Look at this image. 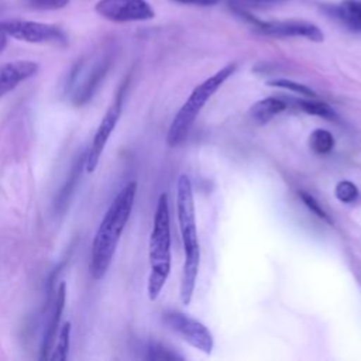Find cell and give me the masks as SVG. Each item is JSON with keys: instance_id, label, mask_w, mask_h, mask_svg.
<instances>
[{"instance_id": "1", "label": "cell", "mask_w": 361, "mask_h": 361, "mask_svg": "<svg viewBox=\"0 0 361 361\" xmlns=\"http://www.w3.org/2000/svg\"><path fill=\"white\" fill-rule=\"evenodd\" d=\"M137 193V182H128L106 210L92 241L89 271L93 279H102L116 252L121 233L131 216Z\"/></svg>"}, {"instance_id": "2", "label": "cell", "mask_w": 361, "mask_h": 361, "mask_svg": "<svg viewBox=\"0 0 361 361\" xmlns=\"http://www.w3.org/2000/svg\"><path fill=\"white\" fill-rule=\"evenodd\" d=\"M148 258L151 272L147 293L149 300H155L171 272V220L166 193H161L157 202L148 241Z\"/></svg>"}, {"instance_id": "3", "label": "cell", "mask_w": 361, "mask_h": 361, "mask_svg": "<svg viewBox=\"0 0 361 361\" xmlns=\"http://www.w3.org/2000/svg\"><path fill=\"white\" fill-rule=\"evenodd\" d=\"M235 69H237V65L234 62L227 63L226 66H223L220 71H217L216 73L204 79L200 85H197L192 90L190 96L178 110V113L175 114L169 126V130L166 134V144L169 147H176L185 140L200 110L210 100V97L219 90V87L235 72Z\"/></svg>"}, {"instance_id": "4", "label": "cell", "mask_w": 361, "mask_h": 361, "mask_svg": "<svg viewBox=\"0 0 361 361\" xmlns=\"http://www.w3.org/2000/svg\"><path fill=\"white\" fill-rule=\"evenodd\" d=\"M176 213L185 251L183 267L199 268L200 248L197 240L193 190L190 179L183 173L179 175L176 182Z\"/></svg>"}, {"instance_id": "5", "label": "cell", "mask_w": 361, "mask_h": 361, "mask_svg": "<svg viewBox=\"0 0 361 361\" xmlns=\"http://www.w3.org/2000/svg\"><path fill=\"white\" fill-rule=\"evenodd\" d=\"M124 90H126V85L123 83L121 87L118 89V92L116 93V97L110 103L109 109L106 110V113L93 135V140H92L87 151L85 152V169L89 173L94 172V169L97 168L100 157L104 151V147L120 120L121 110H123Z\"/></svg>"}, {"instance_id": "6", "label": "cell", "mask_w": 361, "mask_h": 361, "mask_svg": "<svg viewBox=\"0 0 361 361\" xmlns=\"http://www.w3.org/2000/svg\"><path fill=\"white\" fill-rule=\"evenodd\" d=\"M3 27L7 35L31 44H54L66 45L68 37L65 31L54 24H44L25 20H8L3 21Z\"/></svg>"}, {"instance_id": "7", "label": "cell", "mask_w": 361, "mask_h": 361, "mask_svg": "<svg viewBox=\"0 0 361 361\" xmlns=\"http://www.w3.org/2000/svg\"><path fill=\"white\" fill-rule=\"evenodd\" d=\"M164 322L172 331L179 334L192 347L200 350L204 354L212 353L214 340L210 330L202 322L178 310L166 312L164 314Z\"/></svg>"}, {"instance_id": "8", "label": "cell", "mask_w": 361, "mask_h": 361, "mask_svg": "<svg viewBox=\"0 0 361 361\" xmlns=\"http://www.w3.org/2000/svg\"><path fill=\"white\" fill-rule=\"evenodd\" d=\"M255 30L264 35L278 37V38H306L314 42H322L324 35L320 28L309 21L302 20H283V21H259L252 16H247Z\"/></svg>"}, {"instance_id": "9", "label": "cell", "mask_w": 361, "mask_h": 361, "mask_svg": "<svg viewBox=\"0 0 361 361\" xmlns=\"http://www.w3.org/2000/svg\"><path fill=\"white\" fill-rule=\"evenodd\" d=\"M96 13L114 23L144 21L154 17V10L145 0H99Z\"/></svg>"}, {"instance_id": "10", "label": "cell", "mask_w": 361, "mask_h": 361, "mask_svg": "<svg viewBox=\"0 0 361 361\" xmlns=\"http://www.w3.org/2000/svg\"><path fill=\"white\" fill-rule=\"evenodd\" d=\"M39 63L34 61H11L0 65V99L14 90L24 80L35 76Z\"/></svg>"}, {"instance_id": "11", "label": "cell", "mask_w": 361, "mask_h": 361, "mask_svg": "<svg viewBox=\"0 0 361 361\" xmlns=\"http://www.w3.org/2000/svg\"><path fill=\"white\" fill-rule=\"evenodd\" d=\"M65 299H66V283L61 282L56 292H55L51 317L48 320V324L45 327L44 337H42V341H41L39 360H45L49 355V351H51L52 344H54V338L56 337V333L59 331L58 330L59 329V320H61V314H62L63 307H65Z\"/></svg>"}, {"instance_id": "12", "label": "cell", "mask_w": 361, "mask_h": 361, "mask_svg": "<svg viewBox=\"0 0 361 361\" xmlns=\"http://www.w3.org/2000/svg\"><path fill=\"white\" fill-rule=\"evenodd\" d=\"M323 11L353 31H361V0H343L340 4H324Z\"/></svg>"}, {"instance_id": "13", "label": "cell", "mask_w": 361, "mask_h": 361, "mask_svg": "<svg viewBox=\"0 0 361 361\" xmlns=\"http://www.w3.org/2000/svg\"><path fill=\"white\" fill-rule=\"evenodd\" d=\"M107 69H109V62H100L97 66L93 68V71L89 73V76L83 80V83L73 93L72 102L75 106H83L93 97V94H94L96 89L99 87L100 82L103 80Z\"/></svg>"}, {"instance_id": "14", "label": "cell", "mask_w": 361, "mask_h": 361, "mask_svg": "<svg viewBox=\"0 0 361 361\" xmlns=\"http://www.w3.org/2000/svg\"><path fill=\"white\" fill-rule=\"evenodd\" d=\"M288 107L286 102L278 97H265L255 102L250 109L251 118L258 124H267L274 116L279 114Z\"/></svg>"}, {"instance_id": "15", "label": "cell", "mask_w": 361, "mask_h": 361, "mask_svg": "<svg viewBox=\"0 0 361 361\" xmlns=\"http://www.w3.org/2000/svg\"><path fill=\"white\" fill-rule=\"evenodd\" d=\"M292 103L300 109L302 111H305L306 114H312V116H317L330 121H337V114L336 111L326 104L324 102L316 100L314 97H307V99H292Z\"/></svg>"}, {"instance_id": "16", "label": "cell", "mask_w": 361, "mask_h": 361, "mask_svg": "<svg viewBox=\"0 0 361 361\" xmlns=\"http://www.w3.org/2000/svg\"><path fill=\"white\" fill-rule=\"evenodd\" d=\"M82 168H85V154L80 157V159H78L69 173V178L66 180V183L63 185V188L61 189V192L58 193L56 196V202H55V209L56 210H61L62 207L66 206L68 200H69V196L72 195L75 186H76V182L79 180V176H80V172H82Z\"/></svg>"}, {"instance_id": "17", "label": "cell", "mask_w": 361, "mask_h": 361, "mask_svg": "<svg viewBox=\"0 0 361 361\" xmlns=\"http://www.w3.org/2000/svg\"><path fill=\"white\" fill-rule=\"evenodd\" d=\"M71 331H72L71 322H65L58 331V341H56L52 353L48 355V358L51 361H66L68 360V353H69V345H71Z\"/></svg>"}, {"instance_id": "18", "label": "cell", "mask_w": 361, "mask_h": 361, "mask_svg": "<svg viewBox=\"0 0 361 361\" xmlns=\"http://www.w3.org/2000/svg\"><path fill=\"white\" fill-rule=\"evenodd\" d=\"M309 145L316 154H327L334 148V137L329 130L316 128L310 133Z\"/></svg>"}, {"instance_id": "19", "label": "cell", "mask_w": 361, "mask_h": 361, "mask_svg": "<svg viewBox=\"0 0 361 361\" xmlns=\"http://www.w3.org/2000/svg\"><path fill=\"white\" fill-rule=\"evenodd\" d=\"M267 85L272 86V87H281V89H286V90H290V92H295V93H299L300 96H305V97H316V93L307 87L306 85H302V83H298L295 80H290V79H285V78H278V79H271L267 82Z\"/></svg>"}, {"instance_id": "20", "label": "cell", "mask_w": 361, "mask_h": 361, "mask_svg": "<svg viewBox=\"0 0 361 361\" xmlns=\"http://www.w3.org/2000/svg\"><path fill=\"white\" fill-rule=\"evenodd\" d=\"M147 360H152V361H182L183 357L178 355L176 353L171 351L169 348H166L165 345L159 344V343H151L147 347V354H145Z\"/></svg>"}, {"instance_id": "21", "label": "cell", "mask_w": 361, "mask_h": 361, "mask_svg": "<svg viewBox=\"0 0 361 361\" xmlns=\"http://www.w3.org/2000/svg\"><path fill=\"white\" fill-rule=\"evenodd\" d=\"M334 195L341 203H354L360 197V190L351 180H340L336 183Z\"/></svg>"}, {"instance_id": "22", "label": "cell", "mask_w": 361, "mask_h": 361, "mask_svg": "<svg viewBox=\"0 0 361 361\" xmlns=\"http://www.w3.org/2000/svg\"><path fill=\"white\" fill-rule=\"evenodd\" d=\"M298 195H299V197L302 199V202L305 203V206L313 213V214H316L319 219H322V220H324V221H327L329 224H331L333 223V220L330 219V216H329V213L322 207V204L314 199V196H312L310 193H307L306 190H299L298 192Z\"/></svg>"}, {"instance_id": "23", "label": "cell", "mask_w": 361, "mask_h": 361, "mask_svg": "<svg viewBox=\"0 0 361 361\" xmlns=\"http://www.w3.org/2000/svg\"><path fill=\"white\" fill-rule=\"evenodd\" d=\"M69 0H28V6L35 10H56L68 4Z\"/></svg>"}, {"instance_id": "24", "label": "cell", "mask_w": 361, "mask_h": 361, "mask_svg": "<svg viewBox=\"0 0 361 361\" xmlns=\"http://www.w3.org/2000/svg\"><path fill=\"white\" fill-rule=\"evenodd\" d=\"M173 3H179V4H189V6H202V7H207V6H214L217 3H220L221 0H171Z\"/></svg>"}, {"instance_id": "25", "label": "cell", "mask_w": 361, "mask_h": 361, "mask_svg": "<svg viewBox=\"0 0 361 361\" xmlns=\"http://www.w3.org/2000/svg\"><path fill=\"white\" fill-rule=\"evenodd\" d=\"M6 45H7V32L3 27V23H0V54L3 52Z\"/></svg>"}, {"instance_id": "26", "label": "cell", "mask_w": 361, "mask_h": 361, "mask_svg": "<svg viewBox=\"0 0 361 361\" xmlns=\"http://www.w3.org/2000/svg\"><path fill=\"white\" fill-rule=\"evenodd\" d=\"M261 1H275V0H261Z\"/></svg>"}]
</instances>
